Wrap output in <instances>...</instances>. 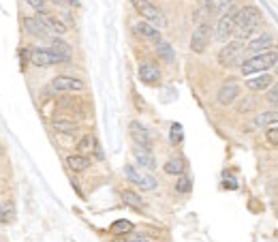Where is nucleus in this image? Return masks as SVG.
Here are the masks:
<instances>
[{
  "instance_id": "obj_12",
  "label": "nucleus",
  "mask_w": 278,
  "mask_h": 242,
  "mask_svg": "<svg viewBox=\"0 0 278 242\" xmlns=\"http://www.w3.org/2000/svg\"><path fill=\"white\" fill-rule=\"evenodd\" d=\"M137 73H139V79H141L144 84L156 86L158 82H161V69H158L156 64H152V62H141Z\"/></svg>"
},
{
  "instance_id": "obj_37",
  "label": "nucleus",
  "mask_w": 278,
  "mask_h": 242,
  "mask_svg": "<svg viewBox=\"0 0 278 242\" xmlns=\"http://www.w3.org/2000/svg\"><path fill=\"white\" fill-rule=\"evenodd\" d=\"M129 242H150L148 236H144V233H135V236L129 238Z\"/></svg>"
},
{
  "instance_id": "obj_39",
  "label": "nucleus",
  "mask_w": 278,
  "mask_h": 242,
  "mask_svg": "<svg viewBox=\"0 0 278 242\" xmlns=\"http://www.w3.org/2000/svg\"><path fill=\"white\" fill-rule=\"evenodd\" d=\"M225 189H237V182H235V180H233V182L225 180Z\"/></svg>"
},
{
  "instance_id": "obj_35",
  "label": "nucleus",
  "mask_w": 278,
  "mask_h": 242,
  "mask_svg": "<svg viewBox=\"0 0 278 242\" xmlns=\"http://www.w3.org/2000/svg\"><path fill=\"white\" fill-rule=\"evenodd\" d=\"M20 60H22V69H26V64H28V60H30V47H22Z\"/></svg>"
},
{
  "instance_id": "obj_11",
  "label": "nucleus",
  "mask_w": 278,
  "mask_h": 242,
  "mask_svg": "<svg viewBox=\"0 0 278 242\" xmlns=\"http://www.w3.org/2000/svg\"><path fill=\"white\" fill-rule=\"evenodd\" d=\"M237 96H240V84H237L235 79H229V82H225V84L220 86L218 103H220V105H231Z\"/></svg>"
},
{
  "instance_id": "obj_30",
  "label": "nucleus",
  "mask_w": 278,
  "mask_h": 242,
  "mask_svg": "<svg viewBox=\"0 0 278 242\" xmlns=\"http://www.w3.org/2000/svg\"><path fill=\"white\" fill-rule=\"evenodd\" d=\"M244 103H240V105H237V111H240V114H248V111H252L257 107V99L255 96H246V99H242Z\"/></svg>"
},
{
  "instance_id": "obj_33",
  "label": "nucleus",
  "mask_w": 278,
  "mask_h": 242,
  "mask_svg": "<svg viewBox=\"0 0 278 242\" xmlns=\"http://www.w3.org/2000/svg\"><path fill=\"white\" fill-rule=\"evenodd\" d=\"M169 142L173 144V146H178V144L182 142V127L176 123L171 125V133H169Z\"/></svg>"
},
{
  "instance_id": "obj_25",
  "label": "nucleus",
  "mask_w": 278,
  "mask_h": 242,
  "mask_svg": "<svg viewBox=\"0 0 278 242\" xmlns=\"http://www.w3.org/2000/svg\"><path fill=\"white\" fill-rule=\"evenodd\" d=\"M120 197H122V201H124L126 206L135 208V210H144V201H141V197L135 191H122Z\"/></svg>"
},
{
  "instance_id": "obj_19",
  "label": "nucleus",
  "mask_w": 278,
  "mask_h": 242,
  "mask_svg": "<svg viewBox=\"0 0 278 242\" xmlns=\"http://www.w3.org/2000/svg\"><path fill=\"white\" fill-rule=\"evenodd\" d=\"M274 82H272V77H269L267 73H263V75H259V77H250L248 82H246V86H248V90H252V92H261V90H267L269 86H272Z\"/></svg>"
},
{
  "instance_id": "obj_3",
  "label": "nucleus",
  "mask_w": 278,
  "mask_h": 242,
  "mask_svg": "<svg viewBox=\"0 0 278 242\" xmlns=\"http://www.w3.org/2000/svg\"><path fill=\"white\" fill-rule=\"evenodd\" d=\"M244 54H246V47L242 45V41L235 39V41L227 43L218 52V62H220V67H225V69H233L244 62Z\"/></svg>"
},
{
  "instance_id": "obj_6",
  "label": "nucleus",
  "mask_w": 278,
  "mask_h": 242,
  "mask_svg": "<svg viewBox=\"0 0 278 242\" xmlns=\"http://www.w3.org/2000/svg\"><path fill=\"white\" fill-rule=\"evenodd\" d=\"M30 62L35 67H52V64H60L62 58L52 47H30Z\"/></svg>"
},
{
  "instance_id": "obj_42",
  "label": "nucleus",
  "mask_w": 278,
  "mask_h": 242,
  "mask_svg": "<svg viewBox=\"0 0 278 242\" xmlns=\"http://www.w3.org/2000/svg\"><path fill=\"white\" fill-rule=\"evenodd\" d=\"M52 3H56V5H62V3H65V0H52Z\"/></svg>"
},
{
  "instance_id": "obj_1",
  "label": "nucleus",
  "mask_w": 278,
  "mask_h": 242,
  "mask_svg": "<svg viewBox=\"0 0 278 242\" xmlns=\"http://www.w3.org/2000/svg\"><path fill=\"white\" fill-rule=\"evenodd\" d=\"M261 26V11L257 7H244L237 11V20H235V32L233 37L237 41L250 39L252 32H257Z\"/></svg>"
},
{
  "instance_id": "obj_16",
  "label": "nucleus",
  "mask_w": 278,
  "mask_h": 242,
  "mask_svg": "<svg viewBox=\"0 0 278 242\" xmlns=\"http://www.w3.org/2000/svg\"><path fill=\"white\" fill-rule=\"evenodd\" d=\"M272 43H274V37L269 32H261L259 37L250 39L248 45H246V52H252V54H261V52H267L272 50Z\"/></svg>"
},
{
  "instance_id": "obj_31",
  "label": "nucleus",
  "mask_w": 278,
  "mask_h": 242,
  "mask_svg": "<svg viewBox=\"0 0 278 242\" xmlns=\"http://www.w3.org/2000/svg\"><path fill=\"white\" fill-rule=\"evenodd\" d=\"M190 187H193V182H190V178H186V176H180V180L176 182V191L178 193H190Z\"/></svg>"
},
{
  "instance_id": "obj_24",
  "label": "nucleus",
  "mask_w": 278,
  "mask_h": 242,
  "mask_svg": "<svg viewBox=\"0 0 278 242\" xmlns=\"http://www.w3.org/2000/svg\"><path fill=\"white\" fill-rule=\"evenodd\" d=\"M276 123H278V111H263V114H259L255 118L252 127L255 129H267L269 125H276Z\"/></svg>"
},
{
  "instance_id": "obj_4",
  "label": "nucleus",
  "mask_w": 278,
  "mask_h": 242,
  "mask_svg": "<svg viewBox=\"0 0 278 242\" xmlns=\"http://www.w3.org/2000/svg\"><path fill=\"white\" fill-rule=\"evenodd\" d=\"M131 5H133V9L141 15V18H144L146 22H150V24H154V26L163 28L167 24L163 11L158 9L152 0H131Z\"/></svg>"
},
{
  "instance_id": "obj_34",
  "label": "nucleus",
  "mask_w": 278,
  "mask_h": 242,
  "mask_svg": "<svg viewBox=\"0 0 278 242\" xmlns=\"http://www.w3.org/2000/svg\"><path fill=\"white\" fill-rule=\"evenodd\" d=\"M267 101L274 103V105H278V82H274L272 86L267 88Z\"/></svg>"
},
{
  "instance_id": "obj_10",
  "label": "nucleus",
  "mask_w": 278,
  "mask_h": 242,
  "mask_svg": "<svg viewBox=\"0 0 278 242\" xmlns=\"http://www.w3.org/2000/svg\"><path fill=\"white\" fill-rule=\"evenodd\" d=\"M133 30H135V35L141 37V39H146V41H152V43L163 41L158 26H154V24H150V22H146V20H141V22L135 24Z\"/></svg>"
},
{
  "instance_id": "obj_18",
  "label": "nucleus",
  "mask_w": 278,
  "mask_h": 242,
  "mask_svg": "<svg viewBox=\"0 0 278 242\" xmlns=\"http://www.w3.org/2000/svg\"><path fill=\"white\" fill-rule=\"evenodd\" d=\"M133 155H135L137 163L144 167V169H154V167H156V161H154V157H152V152H150V148H144V146H137V144H135Z\"/></svg>"
},
{
  "instance_id": "obj_41",
  "label": "nucleus",
  "mask_w": 278,
  "mask_h": 242,
  "mask_svg": "<svg viewBox=\"0 0 278 242\" xmlns=\"http://www.w3.org/2000/svg\"><path fill=\"white\" fill-rule=\"evenodd\" d=\"M114 242H129V238H114Z\"/></svg>"
},
{
  "instance_id": "obj_15",
  "label": "nucleus",
  "mask_w": 278,
  "mask_h": 242,
  "mask_svg": "<svg viewBox=\"0 0 278 242\" xmlns=\"http://www.w3.org/2000/svg\"><path fill=\"white\" fill-rule=\"evenodd\" d=\"M39 20H41L43 24H45V28L50 30V32H56L58 37H62V35H67V24L62 22V20H58L56 15H52V13H47V11H39V15H37Z\"/></svg>"
},
{
  "instance_id": "obj_9",
  "label": "nucleus",
  "mask_w": 278,
  "mask_h": 242,
  "mask_svg": "<svg viewBox=\"0 0 278 242\" xmlns=\"http://www.w3.org/2000/svg\"><path fill=\"white\" fill-rule=\"evenodd\" d=\"M52 90L54 92H79V90H84V82L77 77L58 75L52 79Z\"/></svg>"
},
{
  "instance_id": "obj_23",
  "label": "nucleus",
  "mask_w": 278,
  "mask_h": 242,
  "mask_svg": "<svg viewBox=\"0 0 278 242\" xmlns=\"http://www.w3.org/2000/svg\"><path fill=\"white\" fill-rule=\"evenodd\" d=\"M52 50L60 56L62 62H69V60H71V56H73V50H71V45L65 43L62 39H54V41H52Z\"/></svg>"
},
{
  "instance_id": "obj_40",
  "label": "nucleus",
  "mask_w": 278,
  "mask_h": 242,
  "mask_svg": "<svg viewBox=\"0 0 278 242\" xmlns=\"http://www.w3.org/2000/svg\"><path fill=\"white\" fill-rule=\"evenodd\" d=\"M65 3H67V5H73V7H77V5H79V0H65Z\"/></svg>"
},
{
  "instance_id": "obj_7",
  "label": "nucleus",
  "mask_w": 278,
  "mask_h": 242,
  "mask_svg": "<svg viewBox=\"0 0 278 242\" xmlns=\"http://www.w3.org/2000/svg\"><path fill=\"white\" fill-rule=\"evenodd\" d=\"M210 39H212V26L210 24H199L195 28L193 37H190V50L195 54H203L210 45Z\"/></svg>"
},
{
  "instance_id": "obj_29",
  "label": "nucleus",
  "mask_w": 278,
  "mask_h": 242,
  "mask_svg": "<svg viewBox=\"0 0 278 242\" xmlns=\"http://www.w3.org/2000/svg\"><path fill=\"white\" fill-rule=\"evenodd\" d=\"M156 54L161 56L163 60H167V62L173 60V50H171V45L165 43V41H158V43H156Z\"/></svg>"
},
{
  "instance_id": "obj_36",
  "label": "nucleus",
  "mask_w": 278,
  "mask_h": 242,
  "mask_svg": "<svg viewBox=\"0 0 278 242\" xmlns=\"http://www.w3.org/2000/svg\"><path fill=\"white\" fill-rule=\"evenodd\" d=\"M28 5L33 7V9H37V13L45 11V0H28Z\"/></svg>"
},
{
  "instance_id": "obj_38",
  "label": "nucleus",
  "mask_w": 278,
  "mask_h": 242,
  "mask_svg": "<svg viewBox=\"0 0 278 242\" xmlns=\"http://www.w3.org/2000/svg\"><path fill=\"white\" fill-rule=\"evenodd\" d=\"M94 157H97L99 161L103 159V150H101V146H99V144H97V148H94Z\"/></svg>"
},
{
  "instance_id": "obj_22",
  "label": "nucleus",
  "mask_w": 278,
  "mask_h": 242,
  "mask_svg": "<svg viewBox=\"0 0 278 242\" xmlns=\"http://www.w3.org/2000/svg\"><path fill=\"white\" fill-rule=\"evenodd\" d=\"M97 137H94L92 133H88V135H84L82 140H79V144H77V152L79 155H86L88 157L90 152H94V148H97Z\"/></svg>"
},
{
  "instance_id": "obj_27",
  "label": "nucleus",
  "mask_w": 278,
  "mask_h": 242,
  "mask_svg": "<svg viewBox=\"0 0 278 242\" xmlns=\"http://www.w3.org/2000/svg\"><path fill=\"white\" fill-rule=\"evenodd\" d=\"M109 229H111V233H114V236H122V233H131L133 231V223L122 219V221H116Z\"/></svg>"
},
{
  "instance_id": "obj_5",
  "label": "nucleus",
  "mask_w": 278,
  "mask_h": 242,
  "mask_svg": "<svg viewBox=\"0 0 278 242\" xmlns=\"http://www.w3.org/2000/svg\"><path fill=\"white\" fill-rule=\"evenodd\" d=\"M237 11H240V9L231 7V9H227V11L218 18V22H216V30H214V35H216L218 41H227L229 37H233V32H235V20H237Z\"/></svg>"
},
{
  "instance_id": "obj_14",
  "label": "nucleus",
  "mask_w": 278,
  "mask_h": 242,
  "mask_svg": "<svg viewBox=\"0 0 278 242\" xmlns=\"http://www.w3.org/2000/svg\"><path fill=\"white\" fill-rule=\"evenodd\" d=\"M129 131H131V137L133 142L137 144V146H144V148H152V137H150L148 129L141 127L137 120H133V123L129 125Z\"/></svg>"
},
{
  "instance_id": "obj_8",
  "label": "nucleus",
  "mask_w": 278,
  "mask_h": 242,
  "mask_svg": "<svg viewBox=\"0 0 278 242\" xmlns=\"http://www.w3.org/2000/svg\"><path fill=\"white\" fill-rule=\"evenodd\" d=\"M124 176H126V178H129L133 184L141 187L144 191H154V189H156V178H154V176H150V174H139V169L133 167V165H126V167H124Z\"/></svg>"
},
{
  "instance_id": "obj_13",
  "label": "nucleus",
  "mask_w": 278,
  "mask_h": 242,
  "mask_svg": "<svg viewBox=\"0 0 278 242\" xmlns=\"http://www.w3.org/2000/svg\"><path fill=\"white\" fill-rule=\"evenodd\" d=\"M233 7V0H203L201 3V11L205 15H212V18H220L222 13H225L227 9H231Z\"/></svg>"
},
{
  "instance_id": "obj_26",
  "label": "nucleus",
  "mask_w": 278,
  "mask_h": 242,
  "mask_svg": "<svg viewBox=\"0 0 278 242\" xmlns=\"http://www.w3.org/2000/svg\"><path fill=\"white\" fill-rule=\"evenodd\" d=\"M15 219V206L13 201H5V204H0V223H11Z\"/></svg>"
},
{
  "instance_id": "obj_28",
  "label": "nucleus",
  "mask_w": 278,
  "mask_h": 242,
  "mask_svg": "<svg viewBox=\"0 0 278 242\" xmlns=\"http://www.w3.org/2000/svg\"><path fill=\"white\" fill-rule=\"evenodd\" d=\"M163 169H165V174H169V176H182V172H184V165H182V161L171 159V161H167Z\"/></svg>"
},
{
  "instance_id": "obj_20",
  "label": "nucleus",
  "mask_w": 278,
  "mask_h": 242,
  "mask_svg": "<svg viewBox=\"0 0 278 242\" xmlns=\"http://www.w3.org/2000/svg\"><path fill=\"white\" fill-rule=\"evenodd\" d=\"M67 165H69V169H73V172H86V169L90 167V159L77 152V155L67 157Z\"/></svg>"
},
{
  "instance_id": "obj_2",
  "label": "nucleus",
  "mask_w": 278,
  "mask_h": 242,
  "mask_svg": "<svg viewBox=\"0 0 278 242\" xmlns=\"http://www.w3.org/2000/svg\"><path fill=\"white\" fill-rule=\"evenodd\" d=\"M278 64V52L276 50H267L255 54L252 58H246L242 62V73L244 75H252V73H261V71H267Z\"/></svg>"
},
{
  "instance_id": "obj_17",
  "label": "nucleus",
  "mask_w": 278,
  "mask_h": 242,
  "mask_svg": "<svg viewBox=\"0 0 278 242\" xmlns=\"http://www.w3.org/2000/svg\"><path fill=\"white\" fill-rule=\"evenodd\" d=\"M24 24V28H26L28 35H33V37H39V39H45V37H50V30L45 28V24L39 20V18H24L22 20Z\"/></svg>"
},
{
  "instance_id": "obj_32",
  "label": "nucleus",
  "mask_w": 278,
  "mask_h": 242,
  "mask_svg": "<svg viewBox=\"0 0 278 242\" xmlns=\"http://www.w3.org/2000/svg\"><path fill=\"white\" fill-rule=\"evenodd\" d=\"M267 144L269 146H278V123L276 125H269L267 127Z\"/></svg>"
},
{
  "instance_id": "obj_21",
  "label": "nucleus",
  "mask_w": 278,
  "mask_h": 242,
  "mask_svg": "<svg viewBox=\"0 0 278 242\" xmlns=\"http://www.w3.org/2000/svg\"><path fill=\"white\" fill-rule=\"evenodd\" d=\"M52 127H54V131H58L62 135H75L77 133V125L71 123L67 118H56L52 123Z\"/></svg>"
}]
</instances>
